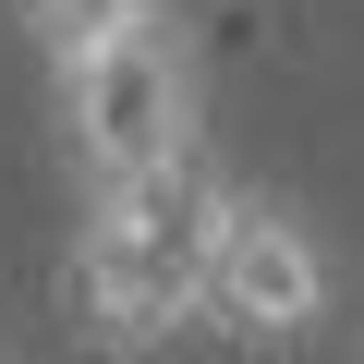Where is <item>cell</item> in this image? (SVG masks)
Returning a JSON list of instances; mask_svg holds the SVG:
<instances>
[{
	"label": "cell",
	"instance_id": "obj_1",
	"mask_svg": "<svg viewBox=\"0 0 364 364\" xmlns=\"http://www.w3.org/2000/svg\"><path fill=\"white\" fill-rule=\"evenodd\" d=\"M207 231H219V182L170 170V182H109L85 243H73V279H85V316L97 340H170L182 316H207Z\"/></svg>",
	"mask_w": 364,
	"mask_h": 364
},
{
	"label": "cell",
	"instance_id": "obj_2",
	"mask_svg": "<svg viewBox=\"0 0 364 364\" xmlns=\"http://www.w3.org/2000/svg\"><path fill=\"white\" fill-rule=\"evenodd\" d=\"M195 37H182L170 13H146L134 37L61 61V122H73V158L85 182L109 195V182H170V170H195Z\"/></svg>",
	"mask_w": 364,
	"mask_h": 364
},
{
	"label": "cell",
	"instance_id": "obj_3",
	"mask_svg": "<svg viewBox=\"0 0 364 364\" xmlns=\"http://www.w3.org/2000/svg\"><path fill=\"white\" fill-rule=\"evenodd\" d=\"M207 316L243 328V340H304L328 316V243L267 207V195H231L219 182V231H207Z\"/></svg>",
	"mask_w": 364,
	"mask_h": 364
},
{
	"label": "cell",
	"instance_id": "obj_4",
	"mask_svg": "<svg viewBox=\"0 0 364 364\" xmlns=\"http://www.w3.org/2000/svg\"><path fill=\"white\" fill-rule=\"evenodd\" d=\"M25 13V37L49 49V61H85V49H109V37H134L146 13H170V0H13Z\"/></svg>",
	"mask_w": 364,
	"mask_h": 364
}]
</instances>
